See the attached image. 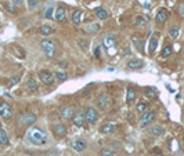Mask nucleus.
<instances>
[{
  "label": "nucleus",
  "instance_id": "obj_35",
  "mask_svg": "<svg viewBox=\"0 0 184 156\" xmlns=\"http://www.w3.org/2000/svg\"><path fill=\"white\" fill-rule=\"evenodd\" d=\"M6 10H7L8 13H17L15 11V6L13 4V3H8V4H6Z\"/></svg>",
  "mask_w": 184,
  "mask_h": 156
},
{
  "label": "nucleus",
  "instance_id": "obj_41",
  "mask_svg": "<svg viewBox=\"0 0 184 156\" xmlns=\"http://www.w3.org/2000/svg\"><path fill=\"white\" fill-rule=\"evenodd\" d=\"M100 54H101V50H100V46H98V47L94 48V55L96 57H100Z\"/></svg>",
  "mask_w": 184,
  "mask_h": 156
},
{
  "label": "nucleus",
  "instance_id": "obj_29",
  "mask_svg": "<svg viewBox=\"0 0 184 156\" xmlns=\"http://www.w3.org/2000/svg\"><path fill=\"white\" fill-rule=\"evenodd\" d=\"M134 25L136 26H140V28H144V26L147 25V19L143 15H137L136 18H134Z\"/></svg>",
  "mask_w": 184,
  "mask_h": 156
},
{
  "label": "nucleus",
  "instance_id": "obj_1",
  "mask_svg": "<svg viewBox=\"0 0 184 156\" xmlns=\"http://www.w3.org/2000/svg\"><path fill=\"white\" fill-rule=\"evenodd\" d=\"M28 140L33 145H43L47 141V133L40 127H32L28 131Z\"/></svg>",
  "mask_w": 184,
  "mask_h": 156
},
{
  "label": "nucleus",
  "instance_id": "obj_34",
  "mask_svg": "<svg viewBox=\"0 0 184 156\" xmlns=\"http://www.w3.org/2000/svg\"><path fill=\"white\" fill-rule=\"evenodd\" d=\"M177 14H179L181 18H184V3H180L179 7H177Z\"/></svg>",
  "mask_w": 184,
  "mask_h": 156
},
{
  "label": "nucleus",
  "instance_id": "obj_13",
  "mask_svg": "<svg viewBox=\"0 0 184 156\" xmlns=\"http://www.w3.org/2000/svg\"><path fill=\"white\" fill-rule=\"evenodd\" d=\"M54 19L57 22H60V24L65 22L66 21V10L64 7H58L54 11Z\"/></svg>",
  "mask_w": 184,
  "mask_h": 156
},
{
  "label": "nucleus",
  "instance_id": "obj_38",
  "mask_svg": "<svg viewBox=\"0 0 184 156\" xmlns=\"http://www.w3.org/2000/svg\"><path fill=\"white\" fill-rule=\"evenodd\" d=\"M79 43H80V47H82L83 50L87 48V40H83V39H80Z\"/></svg>",
  "mask_w": 184,
  "mask_h": 156
},
{
  "label": "nucleus",
  "instance_id": "obj_21",
  "mask_svg": "<svg viewBox=\"0 0 184 156\" xmlns=\"http://www.w3.org/2000/svg\"><path fill=\"white\" fill-rule=\"evenodd\" d=\"M144 95L148 99H156L158 98V93H156L155 87H145L144 88Z\"/></svg>",
  "mask_w": 184,
  "mask_h": 156
},
{
  "label": "nucleus",
  "instance_id": "obj_30",
  "mask_svg": "<svg viewBox=\"0 0 184 156\" xmlns=\"http://www.w3.org/2000/svg\"><path fill=\"white\" fill-rule=\"evenodd\" d=\"M136 109L140 112V113H144V112L148 111V105H147L145 102H139V104H137V107H136Z\"/></svg>",
  "mask_w": 184,
  "mask_h": 156
},
{
  "label": "nucleus",
  "instance_id": "obj_42",
  "mask_svg": "<svg viewBox=\"0 0 184 156\" xmlns=\"http://www.w3.org/2000/svg\"><path fill=\"white\" fill-rule=\"evenodd\" d=\"M128 54H130V47H128V46H126L125 50H123V55H128Z\"/></svg>",
  "mask_w": 184,
  "mask_h": 156
},
{
  "label": "nucleus",
  "instance_id": "obj_26",
  "mask_svg": "<svg viewBox=\"0 0 184 156\" xmlns=\"http://www.w3.org/2000/svg\"><path fill=\"white\" fill-rule=\"evenodd\" d=\"M39 33L42 36H50L53 33V28L50 25H42L39 28Z\"/></svg>",
  "mask_w": 184,
  "mask_h": 156
},
{
  "label": "nucleus",
  "instance_id": "obj_3",
  "mask_svg": "<svg viewBox=\"0 0 184 156\" xmlns=\"http://www.w3.org/2000/svg\"><path fill=\"white\" fill-rule=\"evenodd\" d=\"M38 76L40 78V82L43 83V84L46 86H53L55 82V75L53 73V72L50 71H46V69H43V71H39Z\"/></svg>",
  "mask_w": 184,
  "mask_h": 156
},
{
  "label": "nucleus",
  "instance_id": "obj_39",
  "mask_svg": "<svg viewBox=\"0 0 184 156\" xmlns=\"http://www.w3.org/2000/svg\"><path fill=\"white\" fill-rule=\"evenodd\" d=\"M10 3H13L14 6H22L24 0H10Z\"/></svg>",
  "mask_w": 184,
  "mask_h": 156
},
{
  "label": "nucleus",
  "instance_id": "obj_8",
  "mask_svg": "<svg viewBox=\"0 0 184 156\" xmlns=\"http://www.w3.org/2000/svg\"><path fill=\"white\" fill-rule=\"evenodd\" d=\"M85 112L83 111H75V113L72 116V123L76 126V127H82L85 124Z\"/></svg>",
  "mask_w": 184,
  "mask_h": 156
},
{
  "label": "nucleus",
  "instance_id": "obj_32",
  "mask_svg": "<svg viewBox=\"0 0 184 156\" xmlns=\"http://www.w3.org/2000/svg\"><path fill=\"white\" fill-rule=\"evenodd\" d=\"M53 15H54V8H53V7H49L47 10H46V13H45V18L51 19Z\"/></svg>",
  "mask_w": 184,
  "mask_h": 156
},
{
  "label": "nucleus",
  "instance_id": "obj_25",
  "mask_svg": "<svg viewBox=\"0 0 184 156\" xmlns=\"http://www.w3.org/2000/svg\"><path fill=\"white\" fill-rule=\"evenodd\" d=\"M26 87H28L29 91H38V82H36V79L29 78L28 82H26Z\"/></svg>",
  "mask_w": 184,
  "mask_h": 156
},
{
  "label": "nucleus",
  "instance_id": "obj_44",
  "mask_svg": "<svg viewBox=\"0 0 184 156\" xmlns=\"http://www.w3.org/2000/svg\"><path fill=\"white\" fill-rule=\"evenodd\" d=\"M0 130H2V124H0Z\"/></svg>",
  "mask_w": 184,
  "mask_h": 156
},
{
  "label": "nucleus",
  "instance_id": "obj_23",
  "mask_svg": "<svg viewBox=\"0 0 184 156\" xmlns=\"http://www.w3.org/2000/svg\"><path fill=\"white\" fill-rule=\"evenodd\" d=\"M96 17L98 19H107L108 18V11L104 7H97L96 8Z\"/></svg>",
  "mask_w": 184,
  "mask_h": 156
},
{
  "label": "nucleus",
  "instance_id": "obj_12",
  "mask_svg": "<svg viewBox=\"0 0 184 156\" xmlns=\"http://www.w3.org/2000/svg\"><path fill=\"white\" fill-rule=\"evenodd\" d=\"M36 119L38 118H36V115L33 113V112H25V113L21 116V122L25 126H32L36 122Z\"/></svg>",
  "mask_w": 184,
  "mask_h": 156
},
{
  "label": "nucleus",
  "instance_id": "obj_20",
  "mask_svg": "<svg viewBox=\"0 0 184 156\" xmlns=\"http://www.w3.org/2000/svg\"><path fill=\"white\" fill-rule=\"evenodd\" d=\"M53 131H54L55 135H58V137H64L66 134V126L64 123H57V124H54V127H53Z\"/></svg>",
  "mask_w": 184,
  "mask_h": 156
},
{
  "label": "nucleus",
  "instance_id": "obj_2",
  "mask_svg": "<svg viewBox=\"0 0 184 156\" xmlns=\"http://www.w3.org/2000/svg\"><path fill=\"white\" fill-rule=\"evenodd\" d=\"M40 47H42V50L45 51V54H46V57H47V58H53V57H54V54H55V44L51 40L43 39V40L40 42Z\"/></svg>",
  "mask_w": 184,
  "mask_h": 156
},
{
  "label": "nucleus",
  "instance_id": "obj_28",
  "mask_svg": "<svg viewBox=\"0 0 184 156\" xmlns=\"http://www.w3.org/2000/svg\"><path fill=\"white\" fill-rule=\"evenodd\" d=\"M172 53H173V47L170 44H166L165 47L162 48V51H160V55H162L163 58H168L172 55Z\"/></svg>",
  "mask_w": 184,
  "mask_h": 156
},
{
  "label": "nucleus",
  "instance_id": "obj_27",
  "mask_svg": "<svg viewBox=\"0 0 184 156\" xmlns=\"http://www.w3.org/2000/svg\"><path fill=\"white\" fill-rule=\"evenodd\" d=\"M10 144V138L7 131L0 130V145H8Z\"/></svg>",
  "mask_w": 184,
  "mask_h": 156
},
{
  "label": "nucleus",
  "instance_id": "obj_9",
  "mask_svg": "<svg viewBox=\"0 0 184 156\" xmlns=\"http://www.w3.org/2000/svg\"><path fill=\"white\" fill-rule=\"evenodd\" d=\"M60 116H61L62 119H65V120H68V119H72L73 113H75V109L72 107H69V105H65V107H61L58 111Z\"/></svg>",
  "mask_w": 184,
  "mask_h": 156
},
{
  "label": "nucleus",
  "instance_id": "obj_43",
  "mask_svg": "<svg viewBox=\"0 0 184 156\" xmlns=\"http://www.w3.org/2000/svg\"><path fill=\"white\" fill-rule=\"evenodd\" d=\"M19 80V78H17V76H14V79H11V82H10V84H14V83H17Z\"/></svg>",
  "mask_w": 184,
  "mask_h": 156
},
{
  "label": "nucleus",
  "instance_id": "obj_5",
  "mask_svg": "<svg viewBox=\"0 0 184 156\" xmlns=\"http://www.w3.org/2000/svg\"><path fill=\"white\" fill-rule=\"evenodd\" d=\"M0 116L3 119H11L13 116V108L4 99H0Z\"/></svg>",
  "mask_w": 184,
  "mask_h": 156
},
{
  "label": "nucleus",
  "instance_id": "obj_14",
  "mask_svg": "<svg viewBox=\"0 0 184 156\" xmlns=\"http://www.w3.org/2000/svg\"><path fill=\"white\" fill-rule=\"evenodd\" d=\"M71 147H72L73 151L82 152V151H85V149H86L87 144H86L85 140H80V138H78V140H73V141L71 142Z\"/></svg>",
  "mask_w": 184,
  "mask_h": 156
},
{
  "label": "nucleus",
  "instance_id": "obj_24",
  "mask_svg": "<svg viewBox=\"0 0 184 156\" xmlns=\"http://www.w3.org/2000/svg\"><path fill=\"white\" fill-rule=\"evenodd\" d=\"M180 33V26L179 25H173L169 28V38L170 39H177Z\"/></svg>",
  "mask_w": 184,
  "mask_h": 156
},
{
  "label": "nucleus",
  "instance_id": "obj_6",
  "mask_svg": "<svg viewBox=\"0 0 184 156\" xmlns=\"http://www.w3.org/2000/svg\"><path fill=\"white\" fill-rule=\"evenodd\" d=\"M109 105H111V99H109V97L107 94H100L97 97V107H98V109L107 111L109 108Z\"/></svg>",
  "mask_w": 184,
  "mask_h": 156
},
{
  "label": "nucleus",
  "instance_id": "obj_40",
  "mask_svg": "<svg viewBox=\"0 0 184 156\" xmlns=\"http://www.w3.org/2000/svg\"><path fill=\"white\" fill-rule=\"evenodd\" d=\"M112 147L113 148H122V144H120L119 141H113L112 142Z\"/></svg>",
  "mask_w": 184,
  "mask_h": 156
},
{
  "label": "nucleus",
  "instance_id": "obj_37",
  "mask_svg": "<svg viewBox=\"0 0 184 156\" xmlns=\"http://www.w3.org/2000/svg\"><path fill=\"white\" fill-rule=\"evenodd\" d=\"M28 6H29V8L36 7L38 6V0H28Z\"/></svg>",
  "mask_w": 184,
  "mask_h": 156
},
{
  "label": "nucleus",
  "instance_id": "obj_4",
  "mask_svg": "<svg viewBox=\"0 0 184 156\" xmlns=\"http://www.w3.org/2000/svg\"><path fill=\"white\" fill-rule=\"evenodd\" d=\"M155 120V112L154 111H147L144 113H141L140 116V120H139V124L140 127H147Z\"/></svg>",
  "mask_w": 184,
  "mask_h": 156
},
{
  "label": "nucleus",
  "instance_id": "obj_18",
  "mask_svg": "<svg viewBox=\"0 0 184 156\" xmlns=\"http://www.w3.org/2000/svg\"><path fill=\"white\" fill-rule=\"evenodd\" d=\"M137 98V93L133 87H128L126 88V102L128 104H133Z\"/></svg>",
  "mask_w": 184,
  "mask_h": 156
},
{
  "label": "nucleus",
  "instance_id": "obj_7",
  "mask_svg": "<svg viewBox=\"0 0 184 156\" xmlns=\"http://www.w3.org/2000/svg\"><path fill=\"white\" fill-rule=\"evenodd\" d=\"M85 119L86 122H89V123H96L97 120H98V112L96 111V108H87L85 112Z\"/></svg>",
  "mask_w": 184,
  "mask_h": 156
},
{
  "label": "nucleus",
  "instance_id": "obj_22",
  "mask_svg": "<svg viewBox=\"0 0 184 156\" xmlns=\"http://www.w3.org/2000/svg\"><path fill=\"white\" fill-rule=\"evenodd\" d=\"M82 10H79V8H76V10H73L72 11V17H71V19H72V22L75 25H79L80 24V21H82Z\"/></svg>",
  "mask_w": 184,
  "mask_h": 156
},
{
  "label": "nucleus",
  "instance_id": "obj_10",
  "mask_svg": "<svg viewBox=\"0 0 184 156\" xmlns=\"http://www.w3.org/2000/svg\"><path fill=\"white\" fill-rule=\"evenodd\" d=\"M169 19V11L166 8H159L155 15V22L156 24H165Z\"/></svg>",
  "mask_w": 184,
  "mask_h": 156
},
{
  "label": "nucleus",
  "instance_id": "obj_36",
  "mask_svg": "<svg viewBox=\"0 0 184 156\" xmlns=\"http://www.w3.org/2000/svg\"><path fill=\"white\" fill-rule=\"evenodd\" d=\"M100 155L101 156H113V152L109 151V149H103V151L100 152Z\"/></svg>",
  "mask_w": 184,
  "mask_h": 156
},
{
  "label": "nucleus",
  "instance_id": "obj_45",
  "mask_svg": "<svg viewBox=\"0 0 184 156\" xmlns=\"http://www.w3.org/2000/svg\"><path fill=\"white\" fill-rule=\"evenodd\" d=\"M155 156H162V155H155Z\"/></svg>",
  "mask_w": 184,
  "mask_h": 156
},
{
  "label": "nucleus",
  "instance_id": "obj_31",
  "mask_svg": "<svg viewBox=\"0 0 184 156\" xmlns=\"http://www.w3.org/2000/svg\"><path fill=\"white\" fill-rule=\"evenodd\" d=\"M86 29H87V32H89V33H96V32L100 29V25H98V24H96V22H94V24H90V25H87V28H86Z\"/></svg>",
  "mask_w": 184,
  "mask_h": 156
},
{
  "label": "nucleus",
  "instance_id": "obj_11",
  "mask_svg": "<svg viewBox=\"0 0 184 156\" xmlns=\"http://www.w3.org/2000/svg\"><path fill=\"white\" fill-rule=\"evenodd\" d=\"M103 46H104L107 50L115 48V46H116V38L112 35V33H108V35L104 38V40H103Z\"/></svg>",
  "mask_w": 184,
  "mask_h": 156
},
{
  "label": "nucleus",
  "instance_id": "obj_17",
  "mask_svg": "<svg viewBox=\"0 0 184 156\" xmlns=\"http://www.w3.org/2000/svg\"><path fill=\"white\" fill-rule=\"evenodd\" d=\"M148 133L152 135V137H162V135L165 134V128L155 124V126H151V127H150Z\"/></svg>",
  "mask_w": 184,
  "mask_h": 156
},
{
  "label": "nucleus",
  "instance_id": "obj_19",
  "mask_svg": "<svg viewBox=\"0 0 184 156\" xmlns=\"http://www.w3.org/2000/svg\"><path fill=\"white\" fill-rule=\"evenodd\" d=\"M156 47H158V33L151 36V39H150V42H148V53L150 54H154Z\"/></svg>",
  "mask_w": 184,
  "mask_h": 156
},
{
  "label": "nucleus",
  "instance_id": "obj_33",
  "mask_svg": "<svg viewBox=\"0 0 184 156\" xmlns=\"http://www.w3.org/2000/svg\"><path fill=\"white\" fill-rule=\"evenodd\" d=\"M54 75H55V78H58V79H60V80H65V79L68 78V76H66V73H65V72H61V71L55 72Z\"/></svg>",
  "mask_w": 184,
  "mask_h": 156
},
{
  "label": "nucleus",
  "instance_id": "obj_15",
  "mask_svg": "<svg viewBox=\"0 0 184 156\" xmlns=\"http://www.w3.org/2000/svg\"><path fill=\"white\" fill-rule=\"evenodd\" d=\"M116 130V126L112 123V122H105L104 124L100 127V133L101 134H112Z\"/></svg>",
  "mask_w": 184,
  "mask_h": 156
},
{
  "label": "nucleus",
  "instance_id": "obj_16",
  "mask_svg": "<svg viewBox=\"0 0 184 156\" xmlns=\"http://www.w3.org/2000/svg\"><path fill=\"white\" fill-rule=\"evenodd\" d=\"M144 66V62L141 59H137V58H133L128 61V68L132 69V71H137V69H141Z\"/></svg>",
  "mask_w": 184,
  "mask_h": 156
}]
</instances>
